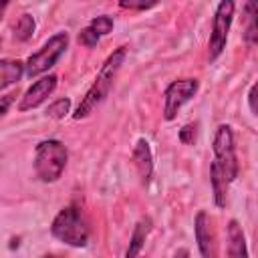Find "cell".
I'll return each mask as SVG.
<instances>
[{"label":"cell","instance_id":"obj_13","mask_svg":"<svg viewBox=\"0 0 258 258\" xmlns=\"http://www.w3.org/2000/svg\"><path fill=\"white\" fill-rule=\"evenodd\" d=\"M24 75V62L14 60V58H2L0 60V91L10 87L12 83L20 81Z\"/></svg>","mask_w":258,"mask_h":258},{"label":"cell","instance_id":"obj_11","mask_svg":"<svg viewBox=\"0 0 258 258\" xmlns=\"http://www.w3.org/2000/svg\"><path fill=\"white\" fill-rule=\"evenodd\" d=\"M226 254L230 258H242L248 256V248H246V238L242 232V226L236 220H230L228 224V250Z\"/></svg>","mask_w":258,"mask_h":258},{"label":"cell","instance_id":"obj_4","mask_svg":"<svg viewBox=\"0 0 258 258\" xmlns=\"http://www.w3.org/2000/svg\"><path fill=\"white\" fill-rule=\"evenodd\" d=\"M67 46H69V34L67 32L52 34L34 54L28 56V60L24 62V75L34 79V77L48 73L58 62V58L64 54Z\"/></svg>","mask_w":258,"mask_h":258},{"label":"cell","instance_id":"obj_18","mask_svg":"<svg viewBox=\"0 0 258 258\" xmlns=\"http://www.w3.org/2000/svg\"><path fill=\"white\" fill-rule=\"evenodd\" d=\"M89 26H91L99 36H107V34L113 30L115 20H113V16H109V14H101V16H97V18H93V20L89 22Z\"/></svg>","mask_w":258,"mask_h":258},{"label":"cell","instance_id":"obj_8","mask_svg":"<svg viewBox=\"0 0 258 258\" xmlns=\"http://www.w3.org/2000/svg\"><path fill=\"white\" fill-rule=\"evenodd\" d=\"M56 83H58V77L56 75H42L40 79H36L28 89L26 93L22 95L20 103H18V111H30V109H36L38 105H42L56 89Z\"/></svg>","mask_w":258,"mask_h":258},{"label":"cell","instance_id":"obj_10","mask_svg":"<svg viewBox=\"0 0 258 258\" xmlns=\"http://www.w3.org/2000/svg\"><path fill=\"white\" fill-rule=\"evenodd\" d=\"M131 159H133V165L139 173L141 183L147 185L151 181V175H153V155H151L147 139H137L133 153H131Z\"/></svg>","mask_w":258,"mask_h":258},{"label":"cell","instance_id":"obj_20","mask_svg":"<svg viewBox=\"0 0 258 258\" xmlns=\"http://www.w3.org/2000/svg\"><path fill=\"white\" fill-rule=\"evenodd\" d=\"M77 40H79L81 46H85V48H93V46H97V42L101 40V36H99L91 26H87V28H83V30L79 32Z\"/></svg>","mask_w":258,"mask_h":258},{"label":"cell","instance_id":"obj_22","mask_svg":"<svg viewBox=\"0 0 258 258\" xmlns=\"http://www.w3.org/2000/svg\"><path fill=\"white\" fill-rule=\"evenodd\" d=\"M12 103H14V95H4V97H0V119L8 113V109H10Z\"/></svg>","mask_w":258,"mask_h":258},{"label":"cell","instance_id":"obj_19","mask_svg":"<svg viewBox=\"0 0 258 258\" xmlns=\"http://www.w3.org/2000/svg\"><path fill=\"white\" fill-rule=\"evenodd\" d=\"M159 0H119V6L125 8V10H137V12H143V10H149L153 6H157Z\"/></svg>","mask_w":258,"mask_h":258},{"label":"cell","instance_id":"obj_9","mask_svg":"<svg viewBox=\"0 0 258 258\" xmlns=\"http://www.w3.org/2000/svg\"><path fill=\"white\" fill-rule=\"evenodd\" d=\"M194 234H196V242H198V248H200V254L204 258H212L216 254L214 246V226H212V220L206 212H198L196 214V220H194Z\"/></svg>","mask_w":258,"mask_h":258},{"label":"cell","instance_id":"obj_6","mask_svg":"<svg viewBox=\"0 0 258 258\" xmlns=\"http://www.w3.org/2000/svg\"><path fill=\"white\" fill-rule=\"evenodd\" d=\"M234 10H236L234 0H220L218 8L214 12L212 32H210V40H208V58H210V62H214L226 48L230 26H232V20H234Z\"/></svg>","mask_w":258,"mask_h":258},{"label":"cell","instance_id":"obj_21","mask_svg":"<svg viewBox=\"0 0 258 258\" xmlns=\"http://www.w3.org/2000/svg\"><path fill=\"white\" fill-rule=\"evenodd\" d=\"M179 141L181 143H185V145H189V143H194L196 141V125H183L181 129H179Z\"/></svg>","mask_w":258,"mask_h":258},{"label":"cell","instance_id":"obj_1","mask_svg":"<svg viewBox=\"0 0 258 258\" xmlns=\"http://www.w3.org/2000/svg\"><path fill=\"white\" fill-rule=\"evenodd\" d=\"M125 56H127V46H119L117 50H113L107 56V60L101 64V69H99V73L95 77V83L89 87V91L81 99L79 107L75 109L73 119L79 121V119L89 117L107 99V95H109V91H111V87H113V83L117 79V73H119L121 64L125 62Z\"/></svg>","mask_w":258,"mask_h":258},{"label":"cell","instance_id":"obj_15","mask_svg":"<svg viewBox=\"0 0 258 258\" xmlns=\"http://www.w3.org/2000/svg\"><path fill=\"white\" fill-rule=\"evenodd\" d=\"M244 18H246V28H244V40L248 46H254L258 40V30H256V0H246L244 4Z\"/></svg>","mask_w":258,"mask_h":258},{"label":"cell","instance_id":"obj_24","mask_svg":"<svg viewBox=\"0 0 258 258\" xmlns=\"http://www.w3.org/2000/svg\"><path fill=\"white\" fill-rule=\"evenodd\" d=\"M8 4H10V0H0V18L4 16V12H6V8H8Z\"/></svg>","mask_w":258,"mask_h":258},{"label":"cell","instance_id":"obj_2","mask_svg":"<svg viewBox=\"0 0 258 258\" xmlns=\"http://www.w3.org/2000/svg\"><path fill=\"white\" fill-rule=\"evenodd\" d=\"M50 234L67 246L85 248L91 238V228H89V222H87L81 206H77V204L64 206L54 216V220L50 224Z\"/></svg>","mask_w":258,"mask_h":258},{"label":"cell","instance_id":"obj_7","mask_svg":"<svg viewBox=\"0 0 258 258\" xmlns=\"http://www.w3.org/2000/svg\"><path fill=\"white\" fill-rule=\"evenodd\" d=\"M200 89L198 79H179L171 81L163 91V119L173 121L179 113V109L189 103Z\"/></svg>","mask_w":258,"mask_h":258},{"label":"cell","instance_id":"obj_14","mask_svg":"<svg viewBox=\"0 0 258 258\" xmlns=\"http://www.w3.org/2000/svg\"><path fill=\"white\" fill-rule=\"evenodd\" d=\"M151 232V218H141L135 228H133V234H131V242H129V248H127V256H137L141 254V248L145 244V238L149 236Z\"/></svg>","mask_w":258,"mask_h":258},{"label":"cell","instance_id":"obj_5","mask_svg":"<svg viewBox=\"0 0 258 258\" xmlns=\"http://www.w3.org/2000/svg\"><path fill=\"white\" fill-rule=\"evenodd\" d=\"M212 151H214V163L224 173V177L232 183L238 177V173H240V165H238L236 145H234V133H232V127L230 125H220L216 129Z\"/></svg>","mask_w":258,"mask_h":258},{"label":"cell","instance_id":"obj_16","mask_svg":"<svg viewBox=\"0 0 258 258\" xmlns=\"http://www.w3.org/2000/svg\"><path fill=\"white\" fill-rule=\"evenodd\" d=\"M34 28H36L34 18H32L30 14H22V16L18 18L16 26H14V38H16L18 42H26V40L32 38Z\"/></svg>","mask_w":258,"mask_h":258},{"label":"cell","instance_id":"obj_3","mask_svg":"<svg viewBox=\"0 0 258 258\" xmlns=\"http://www.w3.org/2000/svg\"><path fill=\"white\" fill-rule=\"evenodd\" d=\"M69 161V151L58 139H44L34 149V173L42 183H54L60 179Z\"/></svg>","mask_w":258,"mask_h":258},{"label":"cell","instance_id":"obj_23","mask_svg":"<svg viewBox=\"0 0 258 258\" xmlns=\"http://www.w3.org/2000/svg\"><path fill=\"white\" fill-rule=\"evenodd\" d=\"M248 105H250V113L256 115V85L250 87V93H248Z\"/></svg>","mask_w":258,"mask_h":258},{"label":"cell","instance_id":"obj_12","mask_svg":"<svg viewBox=\"0 0 258 258\" xmlns=\"http://www.w3.org/2000/svg\"><path fill=\"white\" fill-rule=\"evenodd\" d=\"M210 183H212V191H214V204L218 208H224L226 206V198H228L230 181L224 177V173L218 169V165L214 161L210 165Z\"/></svg>","mask_w":258,"mask_h":258},{"label":"cell","instance_id":"obj_17","mask_svg":"<svg viewBox=\"0 0 258 258\" xmlns=\"http://www.w3.org/2000/svg\"><path fill=\"white\" fill-rule=\"evenodd\" d=\"M71 113V99L64 97V99H56L54 103H50L46 107V115L50 119H64L67 115Z\"/></svg>","mask_w":258,"mask_h":258}]
</instances>
